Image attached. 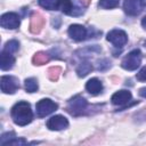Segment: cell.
I'll list each match as a JSON object with an SVG mask.
<instances>
[{
  "label": "cell",
  "mask_w": 146,
  "mask_h": 146,
  "mask_svg": "<svg viewBox=\"0 0 146 146\" xmlns=\"http://www.w3.org/2000/svg\"><path fill=\"white\" fill-rule=\"evenodd\" d=\"M86 89L91 95H98L103 90V84L97 78H92L86 83Z\"/></svg>",
  "instance_id": "obj_14"
},
{
  "label": "cell",
  "mask_w": 146,
  "mask_h": 146,
  "mask_svg": "<svg viewBox=\"0 0 146 146\" xmlns=\"http://www.w3.org/2000/svg\"><path fill=\"white\" fill-rule=\"evenodd\" d=\"M38 88H39L38 81L34 78H30L25 80V89L27 92H34L38 90Z\"/></svg>",
  "instance_id": "obj_19"
},
{
  "label": "cell",
  "mask_w": 146,
  "mask_h": 146,
  "mask_svg": "<svg viewBox=\"0 0 146 146\" xmlns=\"http://www.w3.org/2000/svg\"><path fill=\"white\" fill-rule=\"evenodd\" d=\"M141 25H143V27L146 30V16H145V17L141 19Z\"/></svg>",
  "instance_id": "obj_26"
},
{
  "label": "cell",
  "mask_w": 146,
  "mask_h": 146,
  "mask_svg": "<svg viewBox=\"0 0 146 146\" xmlns=\"http://www.w3.org/2000/svg\"><path fill=\"white\" fill-rule=\"evenodd\" d=\"M68 35L75 41H82L87 36V30L80 24H73L68 27Z\"/></svg>",
  "instance_id": "obj_10"
},
{
  "label": "cell",
  "mask_w": 146,
  "mask_h": 146,
  "mask_svg": "<svg viewBox=\"0 0 146 146\" xmlns=\"http://www.w3.org/2000/svg\"><path fill=\"white\" fill-rule=\"evenodd\" d=\"M0 86H1V91L5 94H14L19 87L17 80L14 76H9V75L1 76Z\"/></svg>",
  "instance_id": "obj_6"
},
{
  "label": "cell",
  "mask_w": 146,
  "mask_h": 146,
  "mask_svg": "<svg viewBox=\"0 0 146 146\" xmlns=\"http://www.w3.org/2000/svg\"><path fill=\"white\" fill-rule=\"evenodd\" d=\"M137 80H139V81H146V66L143 67L139 71V73L137 74Z\"/></svg>",
  "instance_id": "obj_24"
},
{
  "label": "cell",
  "mask_w": 146,
  "mask_h": 146,
  "mask_svg": "<svg viewBox=\"0 0 146 146\" xmlns=\"http://www.w3.org/2000/svg\"><path fill=\"white\" fill-rule=\"evenodd\" d=\"M144 46H145V47H146V41H145V42H144Z\"/></svg>",
  "instance_id": "obj_28"
},
{
  "label": "cell",
  "mask_w": 146,
  "mask_h": 146,
  "mask_svg": "<svg viewBox=\"0 0 146 146\" xmlns=\"http://www.w3.org/2000/svg\"><path fill=\"white\" fill-rule=\"evenodd\" d=\"M92 71V65L89 62H83L79 65V67L76 68V73L79 76H86L88 73H90Z\"/></svg>",
  "instance_id": "obj_17"
},
{
  "label": "cell",
  "mask_w": 146,
  "mask_h": 146,
  "mask_svg": "<svg viewBox=\"0 0 146 146\" xmlns=\"http://www.w3.org/2000/svg\"><path fill=\"white\" fill-rule=\"evenodd\" d=\"M39 5L42 8L49 9V10H55L58 8V2L59 0H38Z\"/></svg>",
  "instance_id": "obj_18"
},
{
  "label": "cell",
  "mask_w": 146,
  "mask_h": 146,
  "mask_svg": "<svg viewBox=\"0 0 146 146\" xmlns=\"http://www.w3.org/2000/svg\"><path fill=\"white\" fill-rule=\"evenodd\" d=\"M14 64H15V58L11 55V52H8V51L2 50V52H1V59H0V67H1V70L8 71V70H10L14 66Z\"/></svg>",
  "instance_id": "obj_13"
},
{
  "label": "cell",
  "mask_w": 146,
  "mask_h": 146,
  "mask_svg": "<svg viewBox=\"0 0 146 146\" xmlns=\"http://www.w3.org/2000/svg\"><path fill=\"white\" fill-rule=\"evenodd\" d=\"M140 62H141V54H140V50L138 49H135L132 51H130L122 60L121 63V66L124 68V70H128V71H133L136 70L139 65H140Z\"/></svg>",
  "instance_id": "obj_2"
},
{
  "label": "cell",
  "mask_w": 146,
  "mask_h": 146,
  "mask_svg": "<svg viewBox=\"0 0 146 146\" xmlns=\"http://www.w3.org/2000/svg\"><path fill=\"white\" fill-rule=\"evenodd\" d=\"M26 144V140L24 139H16L15 137L13 139H10L6 145H25Z\"/></svg>",
  "instance_id": "obj_23"
},
{
  "label": "cell",
  "mask_w": 146,
  "mask_h": 146,
  "mask_svg": "<svg viewBox=\"0 0 146 146\" xmlns=\"http://www.w3.org/2000/svg\"><path fill=\"white\" fill-rule=\"evenodd\" d=\"M87 108V100L81 97V96H75L73 97L68 104H67V107H66V111L71 114V115H74V116H78V115H81L84 110Z\"/></svg>",
  "instance_id": "obj_3"
},
{
  "label": "cell",
  "mask_w": 146,
  "mask_h": 146,
  "mask_svg": "<svg viewBox=\"0 0 146 146\" xmlns=\"http://www.w3.org/2000/svg\"><path fill=\"white\" fill-rule=\"evenodd\" d=\"M18 48H19V43H18L16 40H10V41H8V42L5 44L3 50L13 54V52L17 51V50H18Z\"/></svg>",
  "instance_id": "obj_22"
},
{
  "label": "cell",
  "mask_w": 146,
  "mask_h": 146,
  "mask_svg": "<svg viewBox=\"0 0 146 146\" xmlns=\"http://www.w3.org/2000/svg\"><path fill=\"white\" fill-rule=\"evenodd\" d=\"M47 73H48L49 80H51V81H57L58 78H59V74L62 73V68H60L59 66H52V67H50V68L48 70Z\"/></svg>",
  "instance_id": "obj_20"
},
{
  "label": "cell",
  "mask_w": 146,
  "mask_h": 146,
  "mask_svg": "<svg viewBox=\"0 0 146 146\" xmlns=\"http://www.w3.org/2000/svg\"><path fill=\"white\" fill-rule=\"evenodd\" d=\"M107 40L116 47H122L127 43L128 36H127V33L122 30H112L107 34Z\"/></svg>",
  "instance_id": "obj_8"
},
{
  "label": "cell",
  "mask_w": 146,
  "mask_h": 146,
  "mask_svg": "<svg viewBox=\"0 0 146 146\" xmlns=\"http://www.w3.org/2000/svg\"><path fill=\"white\" fill-rule=\"evenodd\" d=\"M146 6V0H124L123 9L130 16H136L141 13Z\"/></svg>",
  "instance_id": "obj_5"
},
{
  "label": "cell",
  "mask_w": 146,
  "mask_h": 146,
  "mask_svg": "<svg viewBox=\"0 0 146 146\" xmlns=\"http://www.w3.org/2000/svg\"><path fill=\"white\" fill-rule=\"evenodd\" d=\"M131 99V92L128 91V90H120V91H116L111 100L114 105H117V106H123V105H127Z\"/></svg>",
  "instance_id": "obj_11"
},
{
  "label": "cell",
  "mask_w": 146,
  "mask_h": 146,
  "mask_svg": "<svg viewBox=\"0 0 146 146\" xmlns=\"http://www.w3.org/2000/svg\"><path fill=\"white\" fill-rule=\"evenodd\" d=\"M119 6V0H99V7L104 9H111Z\"/></svg>",
  "instance_id": "obj_21"
},
{
  "label": "cell",
  "mask_w": 146,
  "mask_h": 146,
  "mask_svg": "<svg viewBox=\"0 0 146 146\" xmlns=\"http://www.w3.org/2000/svg\"><path fill=\"white\" fill-rule=\"evenodd\" d=\"M80 1H81V2L83 3V5H86V6H88V5L90 3V1H91V0H80Z\"/></svg>",
  "instance_id": "obj_27"
},
{
  "label": "cell",
  "mask_w": 146,
  "mask_h": 146,
  "mask_svg": "<svg viewBox=\"0 0 146 146\" xmlns=\"http://www.w3.org/2000/svg\"><path fill=\"white\" fill-rule=\"evenodd\" d=\"M58 108V105L49 98H43L36 103V114L39 117H43L55 112Z\"/></svg>",
  "instance_id": "obj_4"
},
{
  "label": "cell",
  "mask_w": 146,
  "mask_h": 146,
  "mask_svg": "<svg viewBox=\"0 0 146 146\" xmlns=\"http://www.w3.org/2000/svg\"><path fill=\"white\" fill-rule=\"evenodd\" d=\"M68 121L63 115H55L47 121V128L50 130H63L67 128Z\"/></svg>",
  "instance_id": "obj_9"
},
{
  "label": "cell",
  "mask_w": 146,
  "mask_h": 146,
  "mask_svg": "<svg viewBox=\"0 0 146 146\" xmlns=\"http://www.w3.org/2000/svg\"><path fill=\"white\" fill-rule=\"evenodd\" d=\"M19 23H21L19 17L15 13H6L1 16V19H0L1 26L5 29H10V30L17 29L19 26Z\"/></svg>",
  "instance_id": "obj_7"
},
{
  "label": "cell",
  "mask_w": 146,
  "mask_h": 146,
  "mask_svg": "<svg viewBox=\"0 0 146 146\" xmlns=\"http://www.w3.org/2000/svg\"><path fill=\"white\" fill-rule=\"evenodd\" d=\"M44 23H46V19L44 17L39 14V13H34L31 17V23H30V31L34 34L39 33L42 27L44 26Z\"/></svg>",
  "instance_id": "obj_12"
},
{
  "label": "cell",
  "mask_w": 146,
  "mask_h": 146,
  "mask_svg": "<svg viewBox=\"0 0 146 146\" xmlns=\"http://www.w3.org/2000/svg\"><path fill=\"white\" fill-rule=\"evenodd\" d=\"M139 95H140L141 97L146 98V87H145V88H141V89H139Z\"/></svg>",
  "instance_id": "obj_25"
},
{
  "label": "cell",
  "mask_w": 146,
  "mask_h": 146,
  "mask_svg": "<svg viewBox=\"0 0 146 146\" xmlns=\"http://www.w3.org/2000/svg\"><path fill=\"white\" fill-rule=\"evenodd\" d=\"M58 9H60L64 14L67 15H74V6L71 0H59L58 2Z\"/></svg>",
  "instance_id": "obj_15"
},
{
  "label": "cell",
  "mask_w": 146,
  "mask_h": 146,
  "mask_svg": "<svg viewBox=\"0 0 146 146\" xmlns=\"http://www.w3.org/2000/svg\"><path fill=\"white\" fill-rule=\"evenodd\" d=\"M33 113L31 106L26 102H18L11 108V119L18 125H26L32 121Z\"/></svg>",
  "instance_id": "obj_1"
},
{
  "label": "cell",
  "mask_w": 146,
  "mask_h": 146,
  "mask_svg": "<svg viewBox=\"0 0 146 146\" xmlns=\"http://www.w3.org/2000/svg\"><path fill=\"white\" fill-rule=\"evenodd\" d=\"M50 59V56L44 52V51H39L36 54H34L33 58H32V62L34 65H43L46 63H48Z\"/></svg>",
  "instance_id": "obj_16"
}]
</instances>
